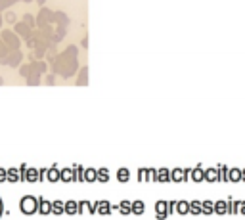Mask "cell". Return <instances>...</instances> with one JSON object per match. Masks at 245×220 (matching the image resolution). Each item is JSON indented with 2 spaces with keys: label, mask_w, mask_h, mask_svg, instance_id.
I'll return each instance as SVG.
<instances>
[{
  "label": "cell",
  "mask_w": 245,
  "mask_h": 220,
  "mask_svg": "<svg viewBox=\"0 0 245 220\" xmlns=\"http://www.w3.org/2000/svg\"><path fill=\"white\" fill-rule=\"evenodd\" d=\"M190 212H191V214L203 212V211H201V203H199V201H191V203H190Z\"/></svg>",
  "instance_id": "6"
},
{
  "label": "cell",
  "mask_w": 245,
  "mask_h": 220,
  "mask_svg": "<svg viewBox=\"0 0 245 220\" xmlns=\"http://www.w3.org/2000/svg\"><path fill=\"white\" fill-rule=\"evenodd\" d=\"M155 178H157L159 182H167V180H168V170H167V168H161Z\"/></svg>",
  "instance_id": "11"
},
{
  "label": "cell",
  "mask_w": 245,
  "mask_h": 220,
  "mask_svg": "<svg viewBox=\"0 0 245 220\" xmlns=\"http://www.w3.org/2000/svg\"><path fill=\"white\" fill-rule=\"evenodd\" d=\"M54 211H56V214H61V211H63V205H61L60 201H56V203H54Z\"/></svg>",
  "instance_id": "18"
},
{
  "label": "cell",
  "mask_w": 245,
  "mask_h": 220,
  "mask_svg": "<svg viewBox=\"0 0 245 220\" xmlns=\"http://www.w3.org/2000/svg\"><path fill=\"white\" fill-rule=\"evenodd\" d=\"M201 211H203L205 214H211V212L214 211V205H213V201H205V203L201 205Z\"/></svg>",
  "instance_id": "10"
},
{
  "label": "cell",
  "mask_w": 245,
  "mask_h": 220,
  "mask_svg": "<svg viewBox=\"0 0 245 220\" xmlns=\"http://www.w3.org/2000/svg\"><path fill=\"white\" fill-rule=\"evenodd\" d=\"M191 178H193V182H201V180L205 178L203 168H201V166H195V168L191 170Z\"/></svg>",
  "instance_id": "2"
},
{
  "label": "cell",
  "mask_w": 245,
  "mask_h": 220,
  "mask_svg": "<svg viewBox=\"0 0 245 220\" xmlns=\"http://www.w3.org/2000/svg\"><path fill=\"white\" fill-rule=\"evenodd\" d=\"M63 178H71V172H69V170H63Z\"/></svg>",
  "instance_id": "22"
},
{
  "label": "cell",
  "mask_w": 245,
  "mask_h": 220,
  "mask_svg": "<svg viewBox=\"0 0 245 220\" xmlns=\"http://www.w3.org/2000/svg\"><path fill=\"white\" fill-rule=\"evenodd\" d=\"M176 211H178V214H188L190 212V203H186V201H176V207H174Z\"/></svg>",
  "instance_id": "3"
},
{
  "label": "cell",
  "mask_w": 245,
  "mask_h": 220,
  "mask_svg": "<svg viewBox=\"0 0 245 220\" xmlns=\"http://www.w3.org/2000/svg\"><path fill=\"white\" fill-rule=\"evenodd\" d=\"M86 178H88V180H94V178H96V170H86Z\"/></svg>",
  "instance_id": "19"
},
{
  "label": "cell",
  "mask_w": 245,
  "mask_h": 220,
  "mask_svg": "<svg viewBox=\"0 0 245 220\" xmlns=\"http://www.w3.org/2000/svg\"><path fill=\"white\" fill-rule=\"evenodd\" d=\"M119 209H121L122 214H128V212H130V203H128V201H122V203L119 205Z\"/></svg>",
  "instance_id": "14"
},
{
  "label": "cell",
  "mask_w": 245,
  "mask_h": 220,
  "mask_svg": "<svg viewBox=\"0 0 245 220\" xmlns=\"http://www.w3.org/2000/svg\"><path fill=\"white\" fill-rule=\"evenodd\" d=\"M130 212H134V214H142V212H144V203H142V201H134V203H130Z\"/></svg>",
  "instance_id": "5"
},
{
  "label": "cell",
  "mask_w": 245,
  "mask_h": 220,
  "mask_svg": "<svg viewBox=\"0 0 245 220\" xmlns=\"http://www.w3.org/2000/svg\"><path fill=\"white\" fill-rule=\"evenodd\" d=\"M98 178H100V182H107V178H109V172L105 168H102L100 172H98Z\"/></svg>",
  "instance_id": "15"
},
{
  "label": "cell",
  "mask_w": 245,
  "mask_h": 220,
  "mask_svg": "<svg viewBox=\"0 0 245 220\" xmlns=\"http://www.w3.org/2000/svg\"><path fill=\"white\" fill-rule=\"evenodd\" d=\"M205 178H207L209 182H214V180H218V172H216L214 168H209L207 172H205Z\"/></svg>",
  "instance_id": "8"
},
{
  "label": "cell",
  "mask_w": 245,
  "mask_h": 220,
  "mask_svg": "<svg viewBox=\"0 0 245 220\" xmlns=\"http://www.w3.org/2000/svg\"><path fill=\"white\" fill-rule=\"evenodd\" d=\"M214 209H216V212H218V214H224V212H228V203H224V201H218V203L214 205Z\"/></svg>",
  "instance_id": "7"
},
{
  "label": "cell",
  "mask_w": 245,
  "mask_h": 220,
  "mask_svg": "<svg viewBox=\"0 0 245 220\" xmlns=\"http://www.w3.org/2000/svg\"><path fill=\"white\" fill-rule=\"evenodd\" d=\"M65 211H67V214H75V212H77V203H75V201H69V203L65 205Z\"/></svg>",
  "instance_id": "12"
},
{
  "label": "cell",
  "mask_w": 245,
  "mask_h": 220,
  "mask_svg": "<svg viewBox=\"0 0 245 220\" xmlns=\"http://www.w3.org/2000/svg\"><path fill=\"white\" fill-rule=\"evenodd\" d=\"M186 174H188V170H182V168H176L174 172H173V180L174 182H180V180H186Z\"/></svg>",
  "instance_id": "4"
},
{
  "label": "cell",
  "mask_w": 245,
  "mask_h": 220,
  "mask_svg": "<svg viewBox=\"0 0 245 220\" xmlns=\"http://www.w3.org/2000/svg\"><path fill=\"white\" fill-rule=\"evenodd\" d=\"M21 207H25L27 211H33V209H35V201H33V199H27L25 203H21Z\"/></svg>",
  "instance_id": "16"
},
{
  "label": "cell",
  "mask_w": 245,
  "mask_h": 220,
  "mask_svg": "<svg viewBox=\"0 0 245 220\" xmlns=\"http://www.w3.org/2000/svg\"><path fill=\"white\" fill-rule=\"evenodd\" d=\"M98 211H100L102 214H107V212L111 211V205L105 203V201H100V203H98Z\"/></svg>",
  "instance_id": "9"
},
{
  "label": "cell",
  "mask_w": 245,
  "mask_h": 220,
  "mask_svg": "<svg viewBox=\"0 0 245 220\" xmlns=\"http://www.w3.org/2000/svg\"><path fill=\"white\" fill-rule=\"evenodd\" d=\"M117 176H119V180H121V182H127L130 174H128V170H127V168H121L119 172H117Z\"/></svg>",
  "instance_id": "13"
},
{
  "label": "cell",
  "mask_w": 245,
  "mask_h": 220,
  "mask_svg": "<svg viewBox=\"0 0 245 220\" xmlns=\"http://www.w3.org/2000/svg\"><path fill=\"white\" fill-rule=\"evenodd\" d=\"M241 176H243V180H245V170H243V172H241Z\"/></svg>",
  "instance_id": "23"
},
{
  "label": "cell",
  "mask_w": 245,
  "mask_h": 220,
  "mask_svg": "<svg viewBox=\"0 0 245 220\" xmlns=\"http://www.w3.org/2000/svg\"><path fill=\"white\" fill-rule=\"evenodd\" d=\"M50 178H52V180L58 178V172H56V170H50Z\"/></svg>",
  "instance_id": "21"
},
{
  "label": "cell",
  "mask_w": 245,
  "mask_h": 220,
  "mask_svg": "<svg viewBox=\"0 0 245 220\" xmlns=\"http://www.w3.org/2000/svg\"><path fill=\"white\" fill-rule=\"evenodd\" d=\"M239 176H241V172H239V170H236V168H234V170H230V178H232V180H236V182H237V180H239Z\"/></svg>",
  "instance_id": "17"
},
{
  "label": "cell",
  "mask_w": 245,
  "mask_h": 220,
  "mask_svg": "<svg viewBox=\"0 0 245 220\" xmlns=\"http://www.w3.org/2000/svg\"><path fill=\"white\" fill-rule=\"evenodd\" d=\"M167 212H168V203L159 201V203H157V218H159V220H163V218L167 216Z\"/></svg>",
  "instance_id": "1"
},
{
  "label": "cell",
  "mask_w": 245,
  "mask_h": 220,
  "mask_svg": "<svg viewBox=\"0 0 245 220\" xmlns=\"http://www.w3.org/2000/svg\"><path fill=\"white\" fill-rule=\"evenodd\" d=\"M237 211H239V212H243V214H245V203H239V209H237Z\"/></svg>",
  "instance_id": "20"
}]
</instances>
